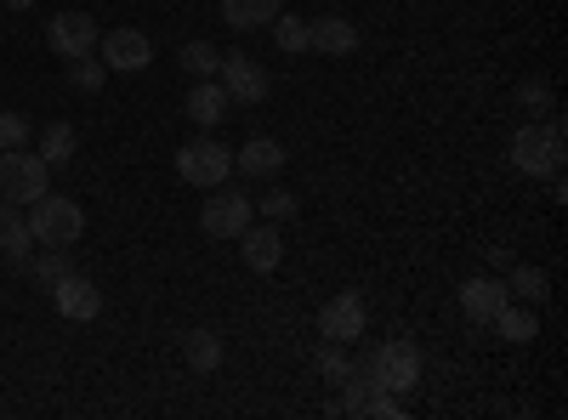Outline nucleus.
Instances as JSON below:
<instances>
[{
	"label": "nucleus",
	"instance_id": "f257e3e1",
	"mask_svg": "<svg viewBox=\"0 0 568 420\" xmlns=\"http://www.w3.org/2000/svg\"><path fill=\"white\" fill-rule=\"evenodd\" d=\"M353 369H364V376L382 387V392H415L420 387V347L415 341H382V347H364L358 352V363Z\"/></svg>",
	"mask_w": 568,
	"mask_h": 420
},
{
	"label": "nucleus",
	"instance_id": "f03ea898",
	"mask_svg": "<svg viewBox=\"0 0 568 420\" xmlns=\"http://www.w3.org/2000/svg\"><path fill=\"white\" fill-rule=\"evenodd\" d=\"M23 216H29V233H34V245H80V233H85V211H80V199H58L52 188H45L34 205H23Z\"/></svg>",
	"mask_w": 568,
	"mask_h": 420
},
{
	"label": "nucleus",
	"instance_id": "7ed1b4c3",
	"mask_svg": "<svg viewBox=\"0 0 568 420\" xmlns=\"http://www.w3.org/2000/svg\"><path fill=\"white\" fill-rule=\"evenodd\" d=\"M511 171H524V176H551L562 171V120H540V125H524L511 136Z\"/></svg>",
	"mask_w": 568,
	"mask_h": 420
},
{
	"label": "nucleus",
	"instance_id": "20e7f679",
	"mask_svg": "<svg viewBox=\"0 0 568 420\" xmlns=\"http://www.w3.org/2000/svg\"><path fill=\"white\" fill-rule=\"evenodd\" d=\"M45 188H52V165L29 148H7L0 154V199L7 205H34Z\"/></svg>",
	"mask_w": 568,
	"mask_h": 420
},
{
	"label": "nucleus",
	"instance_id": "39448f33",
	"mask_svg": "<svg viewBox=\"0 0 568 420\" xmlns=\"http://www.w3.org/2000/svg\"><path fill=\"white\" fill-rule=\"evenodd\" d=\"M176 176L187 188H222L233 176V148H222L216 136H194V143L176 148Z\"/></svg>",
	"mask_w": 568,
	"mask_h": 420
},
{
	"label": "nucleus",
	"instance_id": "423d86ee",
	"mask_svg": "<svg viewBox=\"0 0 568 420\" xmlns=\"http://www.w3.org/2000/svg\"><path fill=\"white\" fill-rule=\"evenodd\" d=\"M216 80H222V91H227V103H240V109H256L267 91H273V80H267V69L251 58V52H222V63H216Z\"/></svg>",
	"mask_w": 568,
	"mask_h": 420
},
{
	"label": "nucleus",
	"instance_id": "0eeeda50",
	"mask_svg": "<svg viewBox=\"0 0 568 420\" xmlns=\"http://www.w3.org/2000/svg\"><path fill=\"white\" fill-rule=\"evenodd\" d=\"M256 222V199L240 194V188H211L205 211H200V227L211 239H240V233Z\"/></svg>",
	"mask_w": 568,
	"mask_h": 420
},
{
	"label": "nucleus",
	"instance_id": "6e6552de",
	"mask_svg": "<svg viewBox=\"0 0 568 420\" xmlns=\"http://www.w3.org/2000/svg\"><path fill=\"white\" fill-rule=\"evenodd\" d=\"M98 40H103V29H98V18L91 12H58L52 23H45V45L69 63V58H91L98 52Z\"/></svg>",
	"mask_w": 568,
	"mask_h": 420
},
{
	"label": "nucleus",
	"instance_id": "1a4fd4ad",
	"mask_svg": "<svg viewBox=\"0 0 568 420\" xmlns=\"http://www.w3.org/2000/svg\"><path fill=\"white\" fill-rule=\"evenodd\" d=\"M98 58H103L109 74H142V69L154 63V40L142 34V29H109L98 40Z\"/></svg>",
	"mask_w": 568,
	"mask_h": 420
},
{
	"label": "nucleus",
	"instance_id": "9d476101",
	"mask_svg": "<svg viewBox=\"0 0 568 420\" xmlns=\"http://www.w3.org/2000/svg\"><path fill=\"white\" fill-rule=\"evenodd\" d=\"M318 336L324 341H342V347L364 336V301H358V290H342V296H329L318 307Z\"/></svg>",
	"mask_w": 568,
	"mask_h": 420
},
{
	"label": "nucleus",
	"instance_id": "9b49d317",
	"mask_svg": "<svg viewBox=\"0 0 568 420\" xmlns=\"http://www.w3.org/2000/svg\"><path fill=\"white\" fill-rule=\"evenodd\" d=\"M52 301H58V313L63 318H74V324H91L103 313V290L91 285V278H80V273H63L58 285H52Z\"/></svg>",
	"mask_w": 568,
	"mask_h": 420
},
{
	"label": "nucleus",
	"instance_id": "f8f14e48",
	"mask_svg": "<svg viewBox=\"0 0 568 420\" xmlns=\"http://www.w3.org/2000/svg\"><path fill=\"white\" fill-rule=\"evenodd\" d=\"M307 45L324 52V58H353L358 52V29L347 18H336V12H324V18L307 23Z\"/></svg>",
	"mask_w": 568,
	"mask_h": 420
},
{
	"label": "nucleus",
	"instance_id": "ddd939ff",
	"mask_svg": "<svg viewBox=\"0 0 568 420\" xmlns=\"http://www.w3.org/2000/svg\"><path fill=\"white\" fill-rule=\"evenodd\" d=\"M506 285H500V278H489V273H478V278H466V285H460V313L471 318V324H489L500 307H506Z\"/></svg>",
	"mask_w": 568,
	"mask_h": 420
},
{
	"label": "nucleus",
	"instance_id": "4468645a",
	"mask_svg": "<svg viewBox=\"0 0 568 420\" xmlns=\"http://www.w3.org/2000/svg\"><path fill=\"white\" fill-rule=\"evenodd\" d=\"M240 256H245V267L251 273H273L278 262H284V239H278V227L273 222H251L245 233H240Z\"/></svg>",
	"mask_w": 568,
	"mask_h": 420
},
{
	"label": "nucleus",
	"instance_id": "2eb2a0df",
	"mask_svg": "<svg viewBox=\"0 0 568 420\" xmlns=\"http://www.w3.org/2000/svg\"><path fill=\"white\" fill-rule=\"evenodd\" d=\"M233 171H240V176H278L284 171V148L273 143V136H251V143L245 148H233Z\"/></svg>",
	"mask_w": 568,
	"mask_h": 420
},
{
	"label": "nucleus",
	"instance_id": "dca6fc26",
	"mask_svg": "<svg viewBox=\"0 0 568 420\" xmlns=\"http://www.w3.org/2000/svg\"><path fill=\"white\" fill-rule=\"evenodd\" d=\"M182 109H187V120H194V125L216 131V125L227 120V109H233V103H227V91H222V80H200L194 91H187V103H182Z\"/></svg>",
	"mask_w": 568,
	"mask_h": 420
},
{
	"label": "nucleus",
	"instance_id": "f3484780",
	"mask_svg": "<svg viewBox=\"0 0 568 420\" xmlns=\"http://www.w3.org/2000/svg\"><path fill=\"white\" fill-rule=\"evenodd\" d=\"M29 245H34V233H29L23 205H0V256H7L12 267H23L29 262Z\"/></svg>",
	"mask_w": 568,
	"mask_h": 420
},
{
	"label": "nucleus",
	"instance_id": "a211bd4d",
	"mask_svg": "<svg viewBox=\"0 0 568 420\" xmlns=\"http://www.w3.org/2000/svg\"><path fill=\"white\" fill-rule=\"evenodd\" d=\"M182 358H187V369H194V376H216L222 358H227V347H222L216 330H187V336H182Z\"/></svg>",
	"mask_w": 568,
	"mask_h": 420
},
{
	"label": "nucleus",
	"instance_id": "6ab92c4d",
	"mask_svg": "<svg viewBox=\"0 0 568 420\" xmlns=\"http://www.w3.org/2000/svg\"><path fill=\"white\" fill-rule=\"evenodd\" d=\"M489 324L500 330V341H511V347H524V341H535V336H540V313H535V307H517L511 296H506V307H500Z\"/></svg>",
	"mask_w": 568,
	"mask_h": 420
},
{
	"label": "nucleus",
	"instance_id": "aec40b11",
	"mask_svg": "<svg viewBox=\"0 0 568 420\" xmlns=\"http://www.w3.org/2000/svg\"><path fill=\"white\" fill-rule=\"evenodd\" d=\"M284 12V0H222V23L227 29H262V23H273Z\"/></svg>",
	"mask_w": 568,
	"mask_h": 420
},
{
	"label": "nucleus",
	"instance_id": "412c9836",
	"mask_svg": "<svg viewBox=\"0 0 568 420\" xmlns=\"http://www.w3.org/2000/svg\"><path fill=\"white\" fill-rule=\"evenodd\" d=\"M74 148H80V136H74L69 120H52V125L40 131V160H45V165H69Z\"/></svg>",
	"mask_w": 568,
	"mask_h": 420
},
{
	"label": "nucleus",
	"instance_id": "4be33fe9",
	"mask_svg": "<svg viewBox=\"0 0 568 420\" xmlns=\"http://www.w3.org/2000/svg\"><path fill=\"white\" fill-rule=\"evenodd\" d=\"M506 290L524 296L529 307H540V301H546V273H540L535 262H511V267H506Z\"/></svg>",
	"mask_w": 568,
	"mask_h": 420
},
{
	"label": "nucleus",
	"instance_id": "5701e85b",
	"mask_svg": "<svg viewBox=\"0 0 568 420\" xmlns=\"http://www.w3.org/2000/svg\"><path fill=\"white\" fill-rule=\"evenodd\" d=\"M176 63H182L187 74H194V80H216V63H222V52H216L211 40H187L182 52H176Z\"/></svg>",
	"mask_w": 568,
	"mask_h": 420
},
{
	"label": "nucleus",
	"instance_id": "b1692460",
	"mask_svg": "<svg viewBox=\"0 0 568 420\" xmlns=\"http://www.w3.org/2000/svg\"><path fill=\"white\" fill-rule=\"evenodd\" d=\"M63 273H74V262H69V250H63V245H45V256H34V267H29V278H34L40 290H52Z\"/></svg>",
	"mask_w": 568,
	"mask_h": 420
},
{
	"label": "nucleus",
	"instance_id": "393cba45",
	"mask_svg": "<svg viewBox=\"0 0 568 420\" xmlns=\"http://www.w3.org/2000/svg\"><path fill=\"white\" fill-rule=\"evenodd\" d=\"M267 29H273V45H278V52H291V58L307 52V18H284V12H278Z\"/></svg>",
	"mask_w": 568,
	"mask_h": 420
},
{
	"label": "nucleus",
	"instance_id": "a878e982",
	"mask_svg": "<svg viewBox=\"0 0 568 420\" xmlns=\"http://www.w3.org/2000/svg\"><path fill=\"white\" fill-rule=\"evenodd\" d=\"M103 80H109V69H103L98 52H91V58H69V85L74 91H103Z\"/></svg>",
	"mask_w": 568,
	"mask_h": 420
},
{
	"label": "nucleus",
	"instance_id": "bb28decb",
	"mask_svg": "<svg viewBox=\"0 0 568 420\" xmlns=\"http://www.w3.org/2000/svg\"><path fill=\"white\" fill-rule=\"evenodd\" d=\"M313 363H318V376H324V381H347V376H353V358L342 352V341H324Z\"/></svg>",
	"mask_w": 568,
	"mask_h": 420
},
{
	"label": "nucleus",
	"instance_id": "cd10ccee",
	"mask_svg": "<svg viewBox=\"0 0 568 420\" xmlns=\"http://www.w3.org/2000/svg\"><path fill=\"white\" fill-rule=\"evenodd\" d=\"M284 216H296V194L291 188H267L262 194V222H284Z\"/></svg>",
	"mask_w": 568,
	"mask_h": 420
},
{
	"label": "nucleus",
	"instance_id": "c85d7f7f",
	"mask_svg": "<svg viewBox=\"0 0 568 420\" xmlns=\"http://www.w3.org/2000/svg\"><path fill=\"white\" fill-rule=\"evenodd\" d=\"M7 148H29V120L23 114H0V154Z\"/></svg>",
	"mask_w": 568,
	"mask_h": 420
},
{
	"label": "nucleus",
	"instance_id": "c756f323",
	"mask_svg": "<svg viewBox=\"0 0 568 420\" xmlns=\"http://www.w3.org/2000/svg\"><path fill=\"white\" fill-rule=\"evenodd\" d=\"M364 414H375V420H398V414H404V398L375 387V392H369V403H364Z\"/></svg>",
	"mask_w": 568,
	"mask_h": 420
},
{
	"label": "nucleus",
	"instance_id": "7c9ffc66",
	"mask_svg": "<svg viewBox=\"0 0 568 420\" xmlns=\"http://www.w3.org/2000/svg\"><path fill=\"white\" fill-rule=\"evenodd\" d=\"M517 103H529V109H551V85H546V80H524V85H517Z\"/></svg>",
	"mask_w": 568,
	"mask_h": 420
},
{
	"label": "nucleus",
	"instance_id": "2f4dec72",
	"mask_svg": "<svg viewBox=\"0 0 568 420\" xmlns=\"http://www.w3.org/2000/svg\"><path fill=\"white\" fill-rule=\"evenodd\" d=\"M7 7H12V12H29V7H34V0H7Z\"/></svg>",
	"mask_w": 568,
	"mask_h": 420
}]
</instances>
